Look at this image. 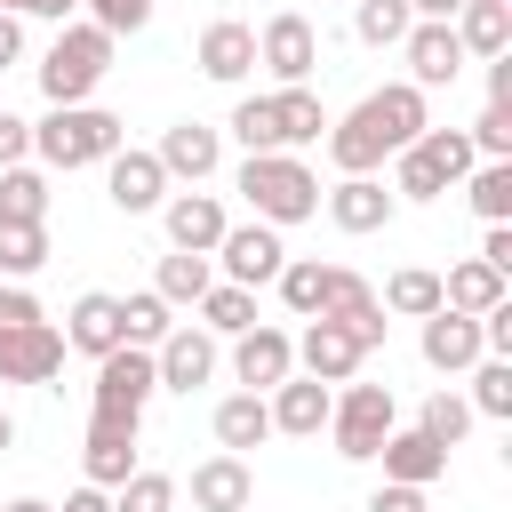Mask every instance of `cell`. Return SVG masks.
I'll use <instances>...</instances> for the list:
<instances>
[{
  "label": "cell",
  "instance_id": "6da1fadb",
  "mask_svg": "<svg viewBox=\"0 0 512 512\" xmlns=\"http://www.w3.org/2000/svg\"><path fill=\"white\" fill-rule=\"evenodd\" d=\"M232 184H240V200L256 208V224H272V232L320 216V176L304 168V152H248Z\"/></svg>",
  "mask_w": 512,
  "mask_h": 512
},
{
  "label": "cell",
  "instance_id": "7a4b0ae2",
  "mask_svg": "<svg viewBox=\"0 0 512 512\" xmlns=\"http://www.w3.org/2000/svg\"><path fill=\"white\" fill-rule=\"evenodd\" d=\"M120 112H104V104H48V120L32 128V152H40V168H104L112 152H120Z\"/></svg>",
  "mask_w": 512,
  "mask_h": 512
},
{
  "label": "cell",
  "instance_id": "3957f363",
  "mask_svg": "<svg viewBox=\"0 0 512 512\" xmlns=\"http://www.w3.org/2000/svg\"><path fill=\"white\" fill-rule=\"evenodd\" d=\"M104 72H112V32H96L88 16H72V24H56V40L40 56V96L48 104H88Z\"/></svg>",
  "mask_w": 512,
  "mask_h": 512
},
{
  "label": "cell",
  "instance_id": "277c9868",
  "mask_svg": "<svg viewBox=\"0 0 512 512\" xmlns=\"http://www.w3.org/2000/svg\"><path fill=\"white\" fill-rule=\"evenodd\" d=\"M384 432H400L392 384H360V376H352V384L328 400V440H336V456H344V464H376Z\"/></svg>",
  "mask_w": 512,
  "mask_h": 512
},
{
  "label": "cell",
  "instance_id": "5b68a950",
  "mask_svg": "<svg viewBox=\"0 0 512 512\" xmlns=\"http://www.w3.org/2000/svg\"><path fill=\"white\" fill-rule=\"evenodd\" d=\"M152 392H160V376H152V352L120 344V352H104V360H96L88 416H128V424H144V400H152Z\"/></svg>",
  "mask_w": 512,
  "mask_h": 512
},
{
  "label": "cell",
  "instance_id": "8992f818",
  "mask_svg": "<svg viewBox=\"0 0 512 512\" xmlns=\"http://www.w3.org/2000/svg\"><path fill=\"white\" fill-rule=\"evenodd\" d=\"M256 64H264L280 88H304L312 64H320V32H312V16H304V8L264 16V32H256Z\"/></svg>",
  "mask_w": 512,
  "mask_h": 512
},
{
  "label": "cell",
  "instance_id": "52a82bcc",
  "mask_svg": "<svg viewBox=\"0 0 512 512\" xmlns=\"http://www.w3.org/2000/svg\"><path fill=\"white\" fill-rule=\"evenodd\" d=\"M152 160H160L168 184H208V176L224 168V128H208V120H176V128H160Z\"/></svg>",
  "mask_w": 512,
  "mask_h": 512
},
{
  "label": "cell",
  "instance_id": "ba28073f",
  "mask_svg": "<svg viewBox=\"0 0 512 512\" xmlns=\"http://www.w3.org/2000/svg\"><path fill=\"white\" fill-rule=\"evenodd\" d=\"M208 264H224V280L232 288H264V280H280V264H288V248H280V232L272 224H232L224 240H216V256Z\"/></svg>",
  "mask_w": 512,
  "mask_h": 512
},
{
  "label": "cell",
  "instance_id": "9c48e42d",
  "mask_svg": "<svg viewBox=\"0 0 512 512\" xmlns=\"http://www.w3.org/2000/svg\"><path fill=\"white\" fill-rule=\"evenodd\" d=\"M56 368H64V328L56 320L0 328V384H48Z\"/></svg>",
  "mask_w": 512,
  "mask_h": 512
},
{
  "label": "cell",
  "instance_id": "30bf717a",
  "mask_svg": "<svg viewBox=\"0 0 512 512\" xmlns=\"http://www.w3.org/2000/svg\"><path fill=\"white\" fill-rule=\"evenodd\" d=\"M160 224H168V248H184V256H216V240L232 232V216H224L216 192H168Z\"/></svg>",
  "mask_w": 512,
  "mask_h": 512
},
{
  "label": "cell",
  "instance_id": "8fae6325",
  "mask_svg": "<svg viewBox=\"0 0 512 512\" xmlns=\"http://www.w3.org/2000/svg\"><path fill=\"white\" fill-rule=\"evenodd\" d=\"M360 336L344 328V320H312L304 336H296V376H312V384H352L360 376Z\"/></svg>",
  "mask_w": 512,
  "mask_h": 512
},
{
  "label": "cell",
  "instance_id": "7c38bea8",
  "mask_svg": "<svg viewBox=\"0 0 512 512\" xmlns=\"http://www.w3.org/2000/svg\"><path fill=\"white\" fill-rule=\"evenodd\" d=\"M232 376H240L248 392L288 384V376H296V336H288V328H264V320L240 328V336H232Z\"/></svg>",
  "mask_w": 512,
  "mask_h": 512
},
{
  "label": "cell",
  "instance_id": "4fadbf2b",
  "mask_svg": "<svg viewBox=\"0 0 512 512\" xmlns=\"http://www.w3.org/2000/svg\"><path fill=\"white\" fill-rule=\"evenodd\" d=\"M104 200H112L120 216H160V200H168V176H160V160L120 144V152L104 160Z\"/></svg>",
  "mask_w": 512,
  "mask_h": 512
},
{
  "label": "cell",
  "instance_id": "5bb4252c",
  "mask_svg": "<svg viewBox=\"0 0 512 512\" xmlns=\"http://www.w3.org/2000/svg\"><path fill=\"white\" fill-rule=\"evenodd\" d=\"M152 376H160V392H200L216 376V336L208 328H168L152 344Z\"/></svg>",
  "mask_w": 512,
  "mask_h": 512
},
{
  "label": "cell",
  "instance_id": "9a60e30c",
  "mask_svg": "<svg viewBox=\"0 0 512 512\" xmlns=\"http://www.w3.org/2000/svg\"><path fill=\"white\" fill-rule=\"evenodd\" d=\"M360 120H368V128H376L392 152H408V144L432 128V120H424V88H408V80H384V88H368V96H360Z\"/></svg>",
  "mask_w": 512,
  "mask_h": 512
},
{
  "label": "cell",
  "instance_id": "2e32d148",
  "mask_svg": "<svg viewBox=\"0 0 512 512\" xmlns=\"http://www.w3.org/2000/svg\"><path fill=\"white\" fill-rule=\"evenodd\" d=\"M416 352H424V368H440V376H464L472 360H488V344H480V320H472V312H448V304L424 320Z\"/></svg>",
  "mask_w": 512,
  "mask_h": 512
},
{
  "label": "cell",
  "instance_id": "e0dca14e",
  "mask_svg": "<svg viewBox=\"0 0 512 512\" xmlns=\"http://www.w3.org/2000/svg\"><path fill=\"white\" fill-rule=\"evenodd\" d=\"M80 472H88V488H120V480L136 472V424H128V416H88Z\"/></svg>",
  "mask_w": 512,
  "mask_h": 512
},
{
  "label": "cell",
  "instance_id": "ac0fdd59",
  "mask_svg": "<svg viewBox=\"0 0 512 512\" xmlns=\"http://www.w3.org/2000/svg\"><path fill=\"white\" fill-rule=\"evenodd\" d=\"M400 56H408V88H448V80L464 72V40H456V24H408Z\"/></svg>",
  "mask_w": 512,
  "mask_h": 512
},
{
  "label": "cell",
  "instance_id": "d6986e66",
  "mask_svg": "<svg viewBox=\"0 0 512 512\" xmlns=\"http://www.w3.org/2000/svg\"><path fill=\"white\" fill-rule=\"evenodd\" d=\"M320 200H328V224H336V232H352V240H360V232H384V224H392V208H400L384 176H344V184H336V192H320Z\"/></svg>",
  "mask_w": 512,
  "mask_h": 512
},
{
  "label": "cell",
  "instance_id": "ffe728a7",
  "mask_svg": "<svg viewBox=\"0 0 512 512\" xmlns=\"http://www.w3.org/2000/svg\"><path fill=\"white\" fill-rule=\"evenodd\" d=\"M328 384H312V376H288V384H272L264 392V408H272V432H288V440H320L328 432Z\"/></svg>",
  "mask_w": 512,
  "mask_h": 512
},
{
  "label": "cell",
  "instance_id": "44dd1931",
  "mask_svg": "<svg viewBox=\"0 0 512 512\" xmlns=\"http://www.w3.org/2000/svg\"><path fill=\"white\" fill-rule=\"evenodd\" d=\"M256 504V472H248V456H208V464H192V512H248Z\"/></svg>",
  "mask_w": 512,
  "mask_h": 512
},
{
  "label": "cell",
  "instance_id": "7402d4cb",
  "mask_svg": "<svg viewBox=\"0 0 512 512\" xmlns=\"http://www.w3.org/2000/svg\"><path fill=\"white\" fill-rule=\"evenodd\" d=\"M200 72H208V80H224V88H240V80L256 72V24L216 16V24L200 32Z\"/></svg>",
  "mask_w": 512,
  "mask_h": 512
},
{
  "label": "cell",
  "instance_id": "603a6c76",
  "mask_svg": "<svg viewBox=\"0 0 512 512\" xmlns=\"http://www.w3.org/2000/svg\"><path fill=\"white\" fill-rule=\"evenodd\" d=\"M64 352H88V360L120 352V296H104V288L72 296V312H64Z\"/></svg>",
  "mask_w": 512,
  "mask_h": 512
},
{
  "label": "cell",
  "instance_id": "cb8c5ba5",
  "mask_svg": "<svg viewBox=\"0 0 512 512\" xmlns=\"http://www.w3.org/2000/svg\"><path fill=\"white\" fill-rule=\"evenodd\" d=\"M328 160H336V176H376L384 160H392V144L360 120V104L344 112V120H328Z\"/></svg>",
  "mask_w": 512,
  "mask_h": 512
},
{
  "label": "cell",
  "instance_id": "d4e9b609",
  "mask_svg": "<svg viewBox=\"0 0 512 512\" xmlns=\"http://www.w3.org/2000/svg\"><path fill=\"white\" fill-rule=\"evenodd\" d=\"M376 456H384V480H400V488H432V480L448 472V448H432L416 424H408V432H384Z\"/></svg>",
  "mask_w": 512,
  "mask_h": 512
},
{
  "label": "cell",
  "instance_id": "484cf974",
  "mask_svg": "<svg viewBox=\"0 0 512 512\" xmlns=\"http://www.w3.org/2000/svg\"><path fill=\"white\" fill-rule=\"evenodd\" d=\"M264 104H272V144H280V152H304V144H320L328 112H320V96H312V88H272Z\"/></svg>",
  "mask_w": 512,
  "mask_h": 512
},
{
  "label": "cell",
  "instance_id": "4316f807",
  "mask_svg": "<svg viewBox=\"0 0 512 512\" xmlns=\"http://www.w3.org/2000/svg\"><path fill=\"white\" fill-rule=\"evenodd\" d=\"M272 440V408H264V392H232V400H216V448L224 456H248V448H264Z\"/></svg>",
  "mask_w": 512,
  "mask_h": 512
},
{
  "label": "cell",
  "instance_id": "83f0119b",
  "mask_svg": "<svg viewBox=\"0 0 512 512\" xmlns=\"http://www.w3.org/2000/svg\"><path fill=\"white\" fill-rule=\"evenodd\" d=\"M448 24L464 40V56H512V8L504 0H464Z\"/></svg>",
  "mask_w": 512,
  "mask_h": 512
},
{
  "label": "cell",
  "instance_id": "f1b7e54d",
  "mask_svg": "<svg viewBox=\"0 0 512 512\" xmlns=\"http://www.w3.org/2000/svg\"><path fill=\"white\" fill-rule=\"evenodd\" d=\"M272 288H280V304H288L296 320H320V312H328V288H336V264H320V256H288Z\"/></svg>",
  "mask_w": 512,
  "mask_h": 512
},
{
  "label": "cell",
  "instance_id": "f546056e",
  "mask_svg": "<svg viewBox=\"0 0 512 512\" xmlns=\"http://www.w3.org/2000/svg\"><path fill=\"white\" fill-rule=\"evenodd\" d=\"M208 288H216V264H208V256H184V248H168L160 272H152V296H160L168 312H176V304H200Z\"/></svg>",
  "mask_w": 512,
  "mask_h": 512
},
{
  "label": "cell",
  "instance_id": "4dcf8cb0",
  "mask_svg": "<svg viewBox=\"0 0 512 512\" xmlns=\"http://www.w3.org/2000/svg\"><path fill=\"white\" fill-rule=\"evenodd\" d=\"M440 304H448V312H472V320H480L488 304H504V272H488L480 256H464V264H456V272L440 280Z\"/></svg>",
  "mask_w": 512,
  "mask_h": 512
},
{
  "label": "cell",
  "instance_id": "1f68e13d",
  "mask_svg": "<svg viewBox=\"0 0 512 512\" xmlns=\"http://www.w3.org/2000/svg\"><path fill=\"white\" fill-rule=\"evenodd\" d=\"M392 320H432L440 312V272H424V264H400L392 280H384V296H376Z\"/></svg>",
  "mask_w": 512,
  "mask_h": 512
},
{
  "label": "cell",
  "instance_id": "d6a6232c",
  "mask_svg": "<svg viewBox=\"0 0 512 512\" xmlns=\"http://www.w3.org/2000/svg\"><path fill=\"white\" fill-rule=\"evenodd\" d=\"M0 224H48V176L32 160L0 168Z\"/></svg>",
  "mask_w": 512,
  "mask_h": 512
},
{
  "label": "cell",
  "instance_id": "836d02e7",
  "mask_svg": "<svg viewBox=\"0 0 512 512\" xmlns=\"http://www.w3.org/2000/svg\"><path fill=\"white\" fill-rule=\"evenodd\" d=\"M464 200H472L480 224H512V160H480L464 176Z\"/></svg>",
  "mask_w": 512,
  "mask_h": 512
},
{
  "label": "cell",
  "instance_id": "e575fe53",
  "mask_svg": "<svg viewBox=\"0 0 512 512\" xmlns=\"http://www.w3.org/2000/svg\"><path fill=\"white\" fill-rule=\"evenodd\" d=\"M408 0H352V40L360 48H400L408 40Z\"/></svg>",
  "mask_w": 512,
  "mask_h": 512
},
{
  "label": "cell",
  "instance_id": "d590c367",
  "mask_svg": "<svg viewBox=\"0 0 512 512\" xmlns=\"http://www.w3.org/2000/svg\"><path fill=\"white\" fill-rule=\"evenodd\" d=\"M200 328H208V336H240V328H256V296L232 288V280H216V288L200 296Z\"/></svg>",
  "mask_w": 512,
  "mask_h": 512
},
{
  "label": "cell",
  "instance_id": "8d00e7d4",
  "mask_svg": "<svg viewBox=\"0 0 512 512\" xmlns=\"http://www.w3.org/2000/svg\"><path fill=\"white\" fill-rule=\"evenodd\" d=\"M176 320H168V304L152 296V288H136V296H120V344H136V352H152L160 336H168Z\"/></svg>",
  "mask_w": 512,
  "mask_h": 512
},
{
  "label": "cell",
  "instance_id": "74e56055",
  "mask_svg": "<svg viewBox=\"0 0 512 512\" xmlns=\"http://www.w3.org/2000/svg\"><path fill=\"white\" fill-rule=\"evenodd\" d=\"M464 408L488 416V424H504V416H512V360H472V392H464Z\"/></svg>",
  "mask_w": 512,
  "mask_h": 512
},
{
  "label": "cell",
  "instance_id": "f35d334b",
  "mask_svg": "<svg viewBox=\"0 0 512 512\" xmlns=\"http://www.w3.org/2000/svg\"><path fill=\"white\" fill-rule=\"evenodd\" d=\"M48 264V224H0V280H32Z\"/></svg>",
  "mask_w": 512,
  "mask_h": 512
},
{
  "label": "cell",
  "instance_id": "ab89813d",
  "mask_svg": "<svg viewBox=\"0 0 512 512\" xmlns=\"http://www.w3.org/2000/svg\"><path fill=\"white\" fill-rule=\"evenodd\" d=\"M416 432H424L432 448H456V440L472 432V408H464V392H448V384H440V392L424 400V416H416Z\"/></svg>",
  "mask_w": 512,
  "mask_h": 512
},
{
  "label": "cell",
  "instance_id": "60d3db41",
  "mask_svg": "<svg viewBox=\"0 0 512 512\" xmlns=\"http://www.w3.org/2000/svg\"><path fill=\"white\" fill-rule=\"evenodd\" d=\"M112 512H176V480L168 472H128L112 488Z\"/></svg>",
  "mask_w": 512,
  "mask_h": 512
},
{
  "label": "cell",
  "instance_id": "b9f144b4",
  "mask_svg": "<svg viewBox=\"0 0 512 512\" xmlns=\"http://www.w3.org/2000/svg\"><path fill=\"white\" fill-rule=\"evenodd\" d=\"M480 160H512V104H480V120L464 128Z\"/></svg>",
  "mask_w": 512,
  "mask_h": 512
},
{
  "label": "cell",
  "instance_id": "7bdbcfd3",
  "mask_svg": "<svg viewBox=\"0 0 512 512\" xmlns=\"http://www.w3.org/2000/svg\"><path fill=\"white\" fill-rule=\"evenodd\" d=\"M80 8H88V24H96V32H112V40L152 24V0H80Z\"/></svg>",
  "mask_w": 512,
  "mask_h": 512
},
{
  "label": "cell",
  "instance_id": "ee69618b",
  "mask_svg": "<svg viewBox=\"0 0 512 512\" xmlns=\"http://www.w3.org/2000/svg\"><path fill=\"white\" fill-rule=\"evenodd\" d=\"M24 160H32V120L0 112V168H24Z\"/></svg>",
  "mask_w": 512,
  "mask_h": 512
},
{
  "label": "cell",
  "instance_id": "f6af8a7d",
  "mask_svg": "<svg viewBox=\"0 0 512 512\" xmlns=\"http://www.w3.org/2000/svg\"><path fill=\"white\" fill-rule=\"evenodd\" d=\"M368 512H432V488H400V480H384V488L368 496Z\"/></svg>",
  "mask_w": 512,
  "mask_h": 512
},
{
  "label": "cell",
  "instance_id": "bcb514c9",
  "mask_svg": "<svg viewBox=\"0 0 512 512\" xmlns=\"http://www.w3.org/2000/svg\"><path fill=\"white\" fill-rule=\"evenodd\" d=\"M480 264L512 280V224H488V240H480Z\"/></svg>",
  "mask_w": 512,
  "mask_h": 512
},
{
  "label": "cell",
  "instance_id": "7dc6e473",
  "mask_svg": "<svg viewBox=\"0 0 512 512\" xmlns=\"http://www.w3.org/2000/svg\"><path fill=\"white\" fill-rule=\"evenodd\" d=\"M8 16H48V24H72V8L80 0H0Z\"/></svg>",
  "mask_w": 512,
  "mask_h": 512
},
{
  "label": "cell",
  "instance_id": "c3c4849f",
  "mask_svg": "<svg viewBox=\"0 0 512 512\" xmlns=\"http://www.w3.org/2000/svg\"><path fill=\"white\" fill-rule=\"evenodd\" d=\"M56 512H112V488H88V480H80V488H72Z\"/></svg>",
  "mask_w": 512,
  "mask_h": 512
},
{
  "label": "cell",
  "instance_id": "681fc988",
  "mask_svg": "<svg viewBox=\"0 0 512 512\" xmlns=\"http://www.w3.org/2000/svg\"><path fill=\"white\" fill-rule=\"evenodd\" d=\"M16 56H24V16H8V8H0V72H8Z\"/></svg>",
  "mask_w": 512,
  "mask_h": 512
},
{
  "label": "cell",
  "instance_id": "f907efd6",
  "mask_svg": "<svg viewBox=\"0 0 512 512\" xmlns=\"http://www.w3.org/2000/svg\"><path fill=\"white\" fill-rule=\"evenodd\" d=\"M488 104H512V56H488Z\"/></svg>",
  "mask_w": 512,
  "mask_h": 512
},
{
  "label": "cell",
  "instance_id": "816d5d0a",
  "mask_svg": "<svg viewBox=\"0 0 512 512\" xmlns=\"http://www.w3.org/2000/svg\"><path fill=\"white\" fill-rule=\"evenodd\" d=\"M456 8H464V0H408V16H416V24H448Z\"/></svg>",
  "mask_w": 512,
  "mask_h": 512
},
{
  "label": "cell",
  "instance_id": "f5cc1de1",
  "mask_svg": "<svg viewBox=\"0 0 512 512\" xmlns=\"http://www.w3.org/2000/svg\"><path fill=\"white\" fill-rule=\"evenodd\" d=\"M8 448H16V416L0 408V456H8Z\"/></svg>",
  "mask_w": 512,
  "mask_h": 512
},
{
  "label": "cell",
  "instance_id": "db71d44e",
  "mask_svg": "<svg viewBox=\"0 0 512 512\" xmlns=\"http://www.w3.org/2000/svg\"><path fill=\"white\" fill-rule=\"evenodd\" d=\"M0 512H56V504H40V496H16V504H0Z\"/></svg>",
  "mask_w": 512,
  "mask_h": 512
},
{
  "label": "cell",
  "instance_id": "11a10c76",
  "mask_svg": "<svg viewBox=\"0 0 512 512\" xmlns=\"http://www.w3.org/2000/svg\"><path fill=\"white\" fill-rule=\"evenodd\" d=\"M504 8H512V0H504Z\"/></svg>",
  "mask_w": 512,
  "mask_h": 512
}]
</instances>
